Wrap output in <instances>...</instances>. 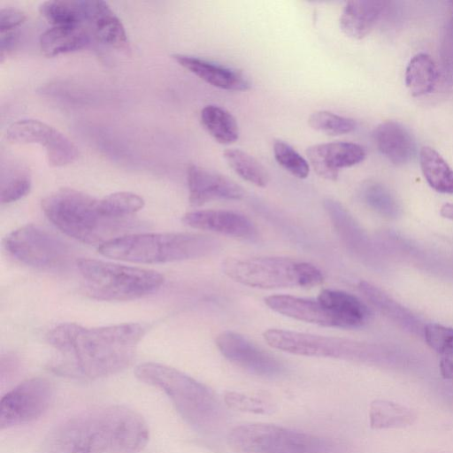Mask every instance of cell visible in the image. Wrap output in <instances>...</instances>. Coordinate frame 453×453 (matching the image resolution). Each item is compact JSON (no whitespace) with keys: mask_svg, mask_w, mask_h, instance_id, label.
Segmentation results:
<instances>
[{"mask_svg":"<svg viewBox=\"0 0 453 453\" xmlns=\"http://www.w3.org/2000/svg\"><path fill=\"white\" fill-rule=\"evenodd\" d=\"M76 265L86 293L104 301H129L157 292L164 276L154 270L80 258Z\"/></svg>","mask_w":453,"mask_h":453,"instance_id":"6","label":"cell"},{"mask_svg":"<svg viewBox=\"0 0 453 453\" xmlns=\"http://www.w3.org/2000/svg\"><path fill=\"white\" fill-rule=\"evenodd\" d=\"M91 31L84 25L53 26L40 37L42 53L52 58L75 51L90 43Z\"/></svg>","mask_w":453,"mask_h":453,"instance_id":"22","label":"cell"},{"mask_svg":"<svg viewBox=\"0 0 453 453\" xmlns=\"http://www.w3.org/2000/svg\"><path fill=\"white\" fill-rule=\"evenodd\" d=\"M53 397L51 383L43 378H32L7 392L0 402V428L25 425L39 418Z\"/></svg>","mask_w":453,"mask_h":453,"instance_id":"11","label":"cell"},{"mask_svg":"<svg viewBox=\"0 0 453 453\" xmlns=\"http://www.w3.org/2000/svg\"><path fill=\"white\" fill-rule=\"evenodd\" d=\"M306 155L319 176L334 180L341 169L361 163L365 150L357 143L335 142L312 145L307 149Z\"/></svg>","mask_w":453,"mask_h":453,"instance_id":"15","label":"cell"},{"mask_svg":"<svg viewBox=\"0 0 453 453\" xmlns=\"http://www.w3.org/2000/svg\"><path fill=\"white\" fill-rule=\"evenodd\" d=\"M202 125L210 135L221 144L234 142L239 137V127L234 117L218 105H206L200 114Z\"/></svg>","mask_w":453,"mask_h":453,"instance_id":"28","label":"cell"},{"mask_svg":"<svg viewBox=\"0 0 453 453\" xmlns=\"http://www.w3.org/2000/svg\"><path fill=\"white\" fill-rule=\"evenodd\" d=\"M88 4V0H51L42 3L39 11L53 26H86Z\"/></svg>","mask_w":453,"mask_h":453,"instance_id":"27","label":"cell"},{"mask_svg":"<svg viewBox=\"0 0 453 453\" xmlns=\"http://www.w3.org/2000/svg\"><path fill=\"white\" fill-rule=\"evenodd\" d=\"M220 242L209 235L191 233H138L112 239L98 247L104 257L140 264L195 259L218 250Z\"/></svg>","mask_w":453,"mask_h":453,"instance_id":"5","label":"cell"},{"mask_svg":"<svg viewBox=\"0 0 453 453\" xmlns=\"http://www.w3.org/2000/svg\"><path fill=\"white\" fill-rule=\"evenodd\" d=\"M386 4L380 0L347 2L339 20L342 31L353 39L365 37L376 25Z\"/></svg>","mask_w":453,"mask_h":453,"instance_id":"21","label":"cell"},{"mask_svg":"<svg viewBox=\"0 0 453 453\" xmlns=\"http://www.w3.org/2000/svg\"><path fill=\"white\" fill-rule=\"evenodd\" d=\"M373 140L379 151L397 165L408 163L416 152L412 136L396 121L387 120L379 124L373 131Z\"/></svg>","mask_w":453,"mask_h":453,"instance_id":"19","label":"cell"},{"mask_svg":"<svg viewBox=\"0 0 453 453\" xmlns=\"http://www.w3.org/2000/svg\"><path fill=\"white\" fill-rule=\"evenodd\" d=\"M4 244L16 260L37 269L63 267L73 257V251L65 241L32 224L12 231L5 236Z\"/></svg>","mask_w":453,"mask_h":453,"instance_id":"9","label":"cell"},{"mask_svg":"<svg viewBox=\"0 0 453 453\" xmlns=\"http://www.w3.org/2000/svg\"><path fill=\"white\" fill-rule=\"evenodd\" d=\"M183 222L196 229L242 239L257 235L254 224L244 215L222 210H200L186 213Z\"/></svg>","mask_w":453,"mask_h":453,"instance_id":"16","label":"cell"},{"mask_svg":"<svg viewBox=\"0 0 453 453\" xmlns=\"http://www.w3.org/2000/svg\"><path fill=\"white\" fill-rule=\"evenodd\" d=\"M263 336L271 347L299 356L353 359L362 355L357 344L340 337L276 328L265 331Z\"/></svg>","mask_w":453,"mask_h":453,"instance_id":"10","label":"cell"},{"mask_svg":"<svg viewBox=\"0 0 453 453\" xmlns=\"http://www.w3.org/2000/svg\"><path fill=\"white\" fill-rule=\"evenodd\" d=\"M188 199L193 206L214 200H238L244 196L241 186L209 169L190 165L187 171Z\"/></svg>","mask_w":453,"mask_h":453,"instance_id":"14","label":"cell"},{"mask_svg":"<svg viewBox=\"0 0 453 453\" xmlns=\"http://www.w3.org/2000/svg\"><path fill=\"white\" fill-rule=\"evenodd\" d=\"M176 62L205 82L225 90L243 91L250 88L240 71L193 56L173 55Z\"/></svg>","mask_w":453,"mask_h":453,"instance_id":"18","label":"cell"},{"mask_svg":"<svg viewBox=\"0 0 453 453\" xmlns=\"http://www.w3.org/2000/svg\"><path fill=\"white\" fill-rule=\"evenodd\" d=\"M224 157L233 171L244 180L262 188L267 185V171L249 153L240 149H229L225 150Z\"/></svg>","mask_w":453,"mask_h":453,"instance_id":"29","label":"cell"},{"mask_svg":"<svg viewBox=\"0 0 453 453\" xmlns=\"http://www.w3.org/2000/svg\"><path fill=\"white\" fill-rule=\"evenodd\" d=\"M149 441L143 418L122 405L79 413L52 429L42 453H138Z\"/></svg>","mask_w":453,"mask_h":453,"instance_id":"2","label":"cell"},{"mask_svg":"<svg viewBox=\"0 0 453 453\" xmlns=\"http://www.w3.org/2000/svg\"><path fill=\"white\" fill-rule=\"evenodd\" d=\"M86 26L103 43L116 49H127L125 27L106 2L88 1Z\"/></svg>","mask_w":453,"mask_h":453,"instance_id":"20","label":"cell"},{"mask_svg":"<svg viewBox=\"0 0 453 453\" xmlns=\"http://www.w3.org/2000/svg\"><path fill=\"white\" fill-rule=\"evenodd\" d=\"M226 403L237 409L250 411L256 412H264L263 403L257 400L239 394L229 393L226 397Z\"/></svg>","mask_w":453,"mask_h":453,"instance_id":"36","label":"cell"},{"mask_svg":"<svg viewBox=\"0 0 453 453\" xmlns=\"http://www.w3.org/2000/svg\"><path fill=\"white\" fill-rule=\"evenodd\" d=\"M266 305L284 316L324 326L345 328L342 319L319 300L288 295H274L265 299Z\"/></svg>","mask_w":453,"mask_h":453,"instance_id":"17","label":"cell"},{"mask_svg":"<svg viewBox=\"0 0 453 453\" xmlns=\"http://www.w3.org/2000/svg\"><path fill=\"white\" fill-rule=\"evenodd\" d=\"M440 372L442 378L453 380V361L448 357H442L440 361Z\"/></svg>","mask_w":453,"mask_h":453,"instance_id":"37","label":"cell"},{"mask_svg":"<svg viewBox=\"0 0 453 453\" xmlns=\"http://www.w3.org/2000/svg\"><path fill=\"white\" fill-rule=\"evenodd\" d=\"M98 203V199L84 192L63 188L45 196L42 209L61 232L88 244L101 246L141 226L133 218L116 219L104 216Z\"/></svg>","mask_w":453,"mask_h":453,"instance_id":"3","label":"cell"},{"mask_svg":"<svg viewBox=\"0 0 453 453\" xmlns=\"http://www.w3.org/2000/svg\"><path fill=\"white\" fill-rule=\"evenodd\" d=\"M6 138L13 143H37L45 148L48 162L52 166H64L78 157L76 146L61 132L37 119H20L11 124Z\"/></svg>","mask_w":453,"mask_h":453,"instance_id":"12","label":"cell"},{"mask_svg":"<svg viewBox=\"0 0 453 453\" xmlns=\"http://www.w3.org/2000/svg\"><path fill=\"white\" fill-rule=\"evenodd\" d=\"M419 164L428 185L441 194L453 195V169L434 149L425 146L419 151Z\"/></svg>","mask_w":453,"mask_h":453,"instance_id":"26","label":"cell"},{"mask_svg":"<svg viewBox=\"0 0 453 453\" xmlns=\"http://www.w3.org/2000/svg\"><path fill=\"white\" fill-rule=\"evenodd\" d=\"M440 215L448 219L453 220V203H446L440 209Z\"/></svg>","mask_w":453,"mask_h":453,"instance_id":"38","label":"cell"},{"mask_svg":"<svg viewBox=\"0 0 453 453\" xmlns=\"http://www.w3.org/2000/svg\"><path fill=\"white\" fill-rule=\"evenodd\" d=\"M228 443L235 453H344L334 439L283 426L252 423L234 427Z\"/></svg>","mask_w":453,"mask_h":453,"instance_id":"8","label":"cell"},{"mask_svg":"<svg viewBox=\"0 0 453 453\" xmlns=\"http://www.w3.org/2000/svg\"><path fill=\"white\" fill-rule=\"evenodd\" d=\"M142 381L161 389L182 419L203 435L218 433L224 412L215 393L186 373L158 363H143L134 371Z\"/></svg>","mask_w":453,"mask_h":453,"instance_id":"4","label":"cell"},{"mask_svg":"<svg viewBox=\"0 0 453 453\" xmlns=\"http://www.w3.org/2000/svg\"><path fill=\"white\" fill-rule=\"evenodd\" d=\"M318 300L342 319L345 328L363 326L371 315L368 307L358 297L344 291L324 289Z\"/></svg>","mask_w":453,"mask_h":453,"instance_id":"23","label":"cell"},{"mask_svg":"<svg viewBox=\"0 0 453 453\" xmlns=\"http://www.w3.org/2000/svg\"><path fill=\"white\" fill-rule=\"evenodd\" d=\"M427 345L437 353L453 357V328L437 323L426 324L424 328Z\"/></svg>","mask_w":453,"mask_h":453,"instance_id":"33","label":"cell"},{"mask_svg":"<svg viewBox=\"0 0 453 453\" xmlns=\"http://www.w3.org/2000/svg\"><path fill=\"white\" fill-rule=\"evenodd\" d=\"M99 209L104 216L126 219L133 218L144 205L140 196L131 192H116L99 200Z\"/></svg>","mask_w":453,"mask_h":453,"instance_id":"30","label":"cell"},{"mask_svg":"<svg viewBox=\"0 0 453 453\" xmlns=\"http://www.w3.org/2000/svg\"><path fill=\"white\" fill-rule=\"evenodd\" d=\"M146 331L147 326L141 323L100 327L59 324L46 335L58 352L51 369L61 375L90 380L118 373L133 363Z\"/></svg>","mask_w":453,"mask_h":453,"instance_id":"1","label":"cell"},{"mask_svg":"<svg viewBox=\"0 0 453 453\" xmlns=\"http://www.w3.org/2000/svg\"><path fill=\"white\" fill-rule=\"evenodd\" d=\"M369 419L372 429L402 428L412 425L417 413L405 405L377 399L371 403Z\"/></svg>","mask_w":453,"mask_h":453,"instance_id":"25","label":"cell"},{"mask_svg":"<svg viewBox=\"0 0 453 453\" xmlns=\"http://www.w3.org/2000/svg\"><path fill=\"white\" fill-rule=\"evenodd\" d=\"M224 273L242 285L259 288H312L324 277L313 265L280 257H228L222 263Z\"/></svg>","mask_w":453,"mask_h":453,"instance_id":"7","label":"cell"},{"mask_svg":"<svg viewBox=\"0 0 453 453\" xmlns=\"http://www.w3.org/2000/svg\"><path fill=\"white\" fill-rule=\"evenodd\" d=\"M216 345L226 359L250 373L276 377L284 372L285 367L279 359L238 333H220Z\"/></svg>","mask_w":453,"mask_h":453,"instance_id":"13","label":"cell"},{"mask_svg":"<svg viewBox=\"0 0 453 453\" xmlns=\"http://www.w3.org/2000/svg\"><path fill=\"white\" fill-rule=\"evenodd\" d=\"M273 154L277 163L292 175L299 179H305L308 176V161L288 143L280 140L275 141Z\"/></svg>","mask_w":453,"mask_h":453,"instance_id":"32","label":"cell"},{"mask_svg":"<svg viewBox=\"0 0 453 453\" xmlns=\"http://www.w3.org/2000/svg\"><path fill=\"white\" fill-rule=\"evenodd\" d=\"M31 188L29 175L24 172L16 173L2 180L0 201L2 204L16 202L27 196Z\"/></svg>","mask_w":453,"mask_h":453,"instance_id":"34","label":"cell"},{"mask_svg":"<svg viewBox=\"0 0 453 453\" xmlns=\"http://www.w3.org/2000/svg\"><path fill=\"white\" fill-rule=\"evenodd\" d=\"M438 78L439 72L434 60L424 52L414 55L405 69V86L412 96L418 97L431 93Z\"/></svg>","mask_w":453,"mask_h":453,"instance_id":"24","label":"cell"},{"mask_svg":"<svg viewBox=\"0 0 453 453\" xmlns=\"http://www.w3.org/2000/svg\"><path fill=\"white\" fill-rule=\"evenodd\" d=\"M309 125L316 131L328 135H341L351 133L357 127L354 119L340 116L328 111L313 112L309 119Z\"/></svg>","mask_w":453,"mask_h":453,"instance_id":"31","label":"cell"},{"mask_svg":"<svg viewBox=\"0 0 453 453\" xmlns=\"http://www.w3.org/2000/svg\"><path fill=\"white\" fill-rule=\"evenodd\" d=\"M26 19V14L16 8H2L0 10V32L13 31Z\"/></svg>","mask_w":453,"mask_h":453,"instance_id":"35","label":"cell"}]
</instances>
